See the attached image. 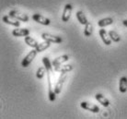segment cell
Masks as SVG:
<instances>
[{
	"instance_id": "1",
	"label": "cell",
	"mask_w": 127,
	"mask_h": 119,
	"mask_svg": "<svg viewBox=\"0 0 127 119\" xmlns=\"http://www.w3.org/2000/svg\"><path fill=\"white\" fill-rule=\"evenodd\" d=\"M66 79H67L66 73H61V75L59 76V78H58V80H57V82H56V84H55L54 89L56 95L61 93L62 89H63V87H64V82L66 80Z\"/></svg>"
},
{
	"instance_id": "2",
	"label": "cell",
	"mask_w": 127,
	"mask_h": 119,
	"mask_svg": "<svg viewBox=\"0 0 127 119\" xmlns=\"http://www.w3.org/2000/svg\"><path fill=\"white\" fill-rule=\"evenodd\" d=\"M37 53L38 52L36 51V49H33V50H32L28 55H26L25 57L23 58V60L21 61V66H22L23 68H28L30 65L32 64V62L33 61V59L35 58Z\"/></svg>"
},
{
	"instance_id": "3",
	"label": "cell",
	"mask_w": 127,
	"mask_h": 119,
	"mask_svg": "<svg viewBox=\"0 0 127 119\" xmlns=\"http://www.w3.org/2000/svg\"><path fill=\"white\" fill-rule=\"evenodd\" d=\"M41 38L43 39L44 41L50 42L51 43H61L63 42V40H62L60 36H55L53 35V34H50V33H46V32L41 34Z\"/></svg>"
},
{
	"instance_id": "4",
	"label": "cell",
	"mask_w": 127,
	"mask_h": 119,
	"mask_svg": "<svg viewBox=\"0 0 127 119\" xmlns=\"http://www.w3.org/2000/svg\"><path fill=\"white\" fill-rule=\"evenodd\" d=\"M46 73H47V79H48V96H49V100H50V102H54L55 98H56V93H55L54 90H53L51 73L50 72H46Z\"/></svg>"
},
{
	"instance_id": "5",
	"label": "cell",
	"mask_w": 127,
	"mask_h": 119,
	"mask_svg": "<svg viewBox=\"0 0 127 119\" xmlns=\"http://www.w3.org/2000/svg\"><path fill=\"white\" fill-rule=\"evenodd\" d=\"M72 5L71 4H66L64 6V8L63 11V15H62V21L64 22H67L68 20L71 18V13H72Z\"/></svg>"
},
{
	"instance_id": "6",
	"label": "cell",
	"mask_w": 127,
	"mask_h": 119,
	"mask_svg": "<svg viewBox=\"0 0 127 119\" xmlns=\"http://www.w3.org/2000/svg\"><path fill=\"white\" fill-rule=\"evenodd\" d=\"M9 15L14 17L15 19H19V21H23V22H28L29 21V17L27 16L26 14L19 12L18 10H11L9 12Z\"/></svg>"
},
{
	"instance_id": "7",
	"label": "cell",
	"mask_w": 127,
	"mask_h": 119,
	"mask_svg": "<svg viewBox=\"0 0 127 119\" xmlns=\"http://www.w3.org/2000/svg\"><path fill=\"white\" fill-rule=\"evenodd\" d=\"M32 19H33L34 21H36V22L41 24V25L47 26V25H50V23H51V20H50V19H47V18H45V17H43L42 15H41V14H38V13L33 14Z\"/></svg>"
},
{
	"instance_id": "8",
	"label": "cell",
	"mask_w": 127,
	"mask_h": 119,
	"mask_svg": "<svg viewBox=\"0 0 127 119\" xmlns=\"http://www.w3.org/2000/svg\"><path fill=\"white\" fill-rule=\"evenodd\" d=\"M80 106L82 107L84 110H88V111H90L92 113H98L99 112V107L93 104V103H90L89 102H82L80 103Z\"/></svg>"
},
{
	"instance_id": "9",
	"label": "cell",
	"mask_w": 127,
	"mask_h": 119,
	"mask_svg": "<svg viewBox=\"0 0 127 119\" xmlns=\"http://www.w3.org/2000/svg\"><path fill=\"white\" fill-rule=\"evenodd\" d=\"M4 22L6 23V24H9V25L15 26V27H19L20 26V22H19V19H15L14 17L10 16V15H6V16H4L3 19H2Z\"/></svg>"
},
{
	"instance_id": "10",
	"label": "cell",
	"mask_w": 127,
	"mask_h": 119,
	"mask_svg": "<svg viewBox=\"0 0 127 119\" xmlns=\"http://www.w3.org/2000/svg\"><path fill=\"white\" fill-rule=\"evenodd\" d=\"M12 34L15 37H26L30 34V30L18 27V29H14L12 31Z\"/></svg>"
},
{
	"instance_id": "11",
	"label": "cell",
	"mask_w": 127,
	"mask_h": 119,
	"mask_svg": "<svg viewBox=\"0 0 127 119\" xmlns=\"http://www.w3.org/2000/svg\"><path fill=\"white\" fill-rule=\"evenodd\" d=\"M99 36H100V38H101L102 42H104V44L106 45H111V39L109 35V33L106 31L105 29H100L99 30Z\"/></svg>"
},
{
	"instance_id": "12",
	"label": "cell",
	"mask_w": 127,
	"mask_h": 119,
	"mask_svg": "<svg viewBox=\"0 0 127 119\" xmlns=\"http://www.w3.org/2000/svg\"><path fill=\"white\" fill-rule=\"evenodd\" d=\"M68 60H69V55H61V56H58L57 58H55L52 64L54 66V68H55V67H57V66H60V65L64 64V62L68 61Z\"/></svg>"
},
{
	"instance_id": "13",
	"label": "cell",
	"mask_w": 127,
	"mask_h": 119,
	"mask_svg": "<svg viewBox=\"0 0 127 119\" xmlns=\"http://www.w3.org/2000/svg\"><path fill=\"white\" fill-rule=\"evenodd\" d=\"M54 70L56 72H60V73H68L70 71L73 70V66L72 65H64V66H57L55 67Z\"/></svg>"
},
{
	"instance_id": "14",
	"label": "cell",
	"mask_w": 127,
	"mask_h": 119,
	"mask_svg": "<svg viewBox=\"0 0 127 119\" xmlns=\"http://www.w3.org/2000/svg\"><path fill=\"white\" fill-rule=\"evenodd\" d=\"M95 99L98 101V103H100L101 105H103L104 107H108L110 105V101L104 96V95H102L101 93H97L95 95Z\"/></svg>"
},
{
	"instance_id": "15",
	"label": "cell",
	"mask_w": 127,
	"mask_h": 119,
	"mask_svg": "<svg viewBox=\"0 0 127 119\" xmlns=\"http://www.w3.org/2000/svg\"><path fill=\"white\" fill-rule=\"evenodd\" d=\"M119 90L122 93L127 91V77H122L119 81Z\"/></svg>"
},
{
	"instance_id": "16",
	"label": "cell",
	"mask_w": 127,
	"mask_h": 119,
	"mask_svg": "<svg viewBox=\"0 0 127 119\" xmlns=\"http://www.w3.org/2000/svg\"><path fill=\"white\" fill-rule=\"evenodd\" d=\"M113 23V19L112 18H104V19H99L98 21V25L100 28H104L109 25H111Z\"/></svg>"
},
{
	"instance_id": "17",
	"label": "cell",
	"mask_w": 127,
	"mask_h": 119,
	"mask_svg": "<svg viewBox=\"0 0 127 119\" xmlns=\"http://www.w3.org/2000/svg\"><path fill=\"white\" fill-rule=\"evenodd\" d=\"M76 19L79 21L80 24H82V25H86L87 23L89 22L86 15L84 14V12H83L82 10H79V11L76 12Z\"/></svg>"
},
{
	"instance_id": "18",
	"label": "cell",
	"mask_w": 127,
	"mask_h": 119,
	"mask_svg": "<svg viewBox=\"0 0 127 119\" xmlns=\"http://www.w3.org/2000/svg\"><path fill=\"white\" fill-rule=\"evenodd\" d=\"M50 45H51V42H48V41H44V42H39L38 46L35 49H36V51L38 52V53H41V52H43V51H45L46 49L49 48Z\"/></svg>"
},
{
	"instance_id": "19",
	"label": "cell",
	"mask_w": 127,
	"mask_h": 119,
	"mask_svg": "<svg viewBox=\"0 0 127 119\" xmlns=\"http://www.w3.org/2000/svg\"><path fill=\"white\" fill-rule=\"evenodd\" d=\"M24 41H25V43H27V45H29V46H31V47H32V48H36L37 46H38L39 42L35 40V39H33L32 37H31V36H26L25 39H24Z\"/></svg>"
},
{
	"instance_id": "20",
	"label": "cell",
	"mask_w": 127,
	"mask_h": 119,
	"mask_svg": "<svg viewBox=\"0 0 127 119\" xmlns=\"http://www.w3.org/2000/svg\"><path fill=\"white\" fill-rule=\"evenodd\" d=\"M42 63H43V66H44L45 68H46V72H50L52 74L54 66H53V64L51 63L50 59L48 57H46V56H44V57H42Z\"/></svg>"
},
{
	"instance_id": "21",
	"label": "cell",
	"mask_w": 127,
	"mask_h": 119,
	"mask_svg": "<svg viewBox=\"0 0 127 119\" xmlns=\"http://www.w3.org/2000/svg\"><path fill=\"white\" fill-rule=\"evenodd\" d=\"M93 33V25L91 22H88L85 25V30H84V35L86 37H89L91 36Z\"/></svg>"
},
{
	"instance_id": "22",
	"label": "cell",
	"mask_w": 127,
	"mask_h": 119,
	"mask_svg": "<svg viewBox=\"0 0 127 119\" xmlns=\"http://www.w3.org/2000/svg\"><path fill=\"white\" fill-rule=\"evenodd\" d=\"M109 35H110V37H111V41H113V42H118L121 41V37H120V35H119L115 31H111H111L109 32Z\"/></svg>"
},
{
	"instance_id": "23",
	"label": "cell",
	"mask_w": 127,
	"mask_h": 119,
	"mask_svg": "<svg viewBox=\"0 0 127 119\" xmlns=\"http://www.w3.org/2000/svg\"><path fill=\"white\" fill-rule=\"evenodd\" d=\"M45 72H46V68L45 67H41V68H39L37 69V72H36V77L38 79H41L42 78L44 77V74Z\"/></svg>"
},
{
	"instance_id": "24",
	"label": "cell",
	"mask_w": 127,
	"mask_h": 119,
	"mask_svg": "<svg viewBox=\"0 0 127 119\" xmlns=\"http://www.w3.org/2000/svg\"><path fill=\"white\" fill-rule=\"evenodd\" d=\"M123 23H124V25L125 26V27H127V19H124V21H123Z\"/></svg>"
}]
</instances>
